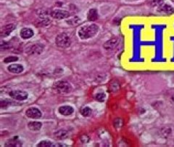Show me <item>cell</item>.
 <instances>
[{"mask_svg":"<svg viewBox=\"0 0 174 147\" xmlns=\"http://www.w3.org/2000/svg\"><path fill=\"white\" fill-rule=\"evenodd\" d=\"M58 112L63 116H70L73 114L74 109L70 106H62L58 109Z\"/></svg>","mask_w":174,"mask_h":147,"instance_id":"obj_12","label":"cell"},{"mask_svg":"<svg viewBox=\"0 0 174 147\" xmlns=\"http://www.w3.org/2000/svg\"><path fill=\"white\" fill-rule=\"evenodd\" d=\"M27 127H28V130H30L31 131L36 132V131H39L41 129H42V123L40 122L31 121L28 123Z\"/></svg>","mask_w":174,"mask_h":147,"instance_id":"obj_13","label":"cell"},{"mask_svg":"<svg viewBox=\"0 0 174 147\" xmlns=\"http://www.w3.org/2000/svg\"><path fill=\"white\" fill-rule=\"evenodd\" d=\"M55 137L58 140H63V139L66 138L68 135V133L65 130H60L57 131L55 133Z\"/></svg>","mask_w":174,"mask_h":147,"instance_id":"obj_16","label":"cell"},{"mask_svg":"<svg viewBox=\"0 0 174 147\" xmlns=\"http://www.w3.org/2000/svg\"><path fill=\"white\" fill-rule=\"evenodd\" d=\"M7 71L12 74H20L24 71V67L21 64H11L7 66Z\"/></svg>","mask_w":174,"mask_h":147,"instance_id":"obj_11","label":"cell"},{"mask_svg":"<svg viewBox=\"0 0 174 147\" xmlns=\"http://www.w3.org/2000/svg\"><path fill=\"white\" fill-rule=\"evenodd\" d=\"M169 26H170V32H174V15H173L171 20L169 22Z\"/></svg>","mask_w":174,"mask_h":147,"instance_id":"obj_24","label":"cell"},{"mask_svg":"<svg viewBox=\"0 0 174 147\" xmlns=\"http://www.w3.org/2000/svg\"><path fill=\"white\" fill-rule=\"evenodd\" d=\"M52 89L58 94H68L72 91L73 87L68 82L60 80L54 83Z\"/></svg>","mask_w":174,"mask_h":147,"instance_id":"obj_3","label":"cell"},{"mask_svg":"<svg viewBox=\"0 0 174 147\" xmlns=\"http://www.w3.org/2000/svg\"><path fill=\"white\" fill-rule=\"evenodd\" d=\"M99 18L98 12L96 9H90L87 13V19L89 21H95Z\"/></svg>","mask_w":174,"mask_h":147,"instance_id":"obj_15","label":"cell"},{"mask_svg":"<svg viewBox=\"0 0 174 147\" xmlns=\"http://www.w3.org/2000/svg\"><path fill=\"white\" fill-rule=\"evenodd\" d=\"M34 31L32 28L25 27L23 28L20 31V36L23 39H28L34 37Z\"/></svg>","mask_w":174,"mask_h":147,"instance_id":"obj_10","label":"cell"},{"mask_svg":"<svg viewBox=\"0 0 174 147\" xmlns=\"http://www.w3.org/2000/svg\"><path fill=\"white\" fill-rule=\"evenodd\" d=\"M95 98L98 101H100V102H103V101H104V100H105V98H106L105 93H96V95L95 96Z\"/></svg>","mask_w":174,"mask_h":147,"instance_id":"obj_22","label":"cell"},{"mask_svg":"<svg viewBox=\"0 0 174 147\" xmlns=\"http://www.w3.org/2000/svg\"><path fill=\"white\" fill-rule=\"evenodd\" d=\"M55 44L60 48H68L71 45V39L65 33H61L55 38Z\"/></svg>","mask_w":174,"mask_h":147,"instance_id":"obj_4","label":"cell"},{"mask_svg":"<svg viewBox=\"0 0 174 147\" xmlns=\"http://www.w3.org/2000/svg\"><path fill=\"white\" fill-rule=\"evenodd\" d=\"M117 43H118V39L117 38H112L104 44L103 47L106 50H112L116 46Z\"/></svg>","mask_w":174,"mask_h":147,"instance_id":"obj_14","label":"cell"},{"mask_svg":"<svg viewBox=\"0 0 174 147\" xmlns=\"http://www.w3.org/2000/svg\"><path fill=\"white\" fill-rule=\"evenodd\" d=\"M11 104V101H9L7 99L6 100H1V108H4V107H7V106Z\"/></svg>","mask_w":174,"mask_h":147,"instance_id":"obj_23","label":"cell"},{"mask_svg":"<svg viewBox=\"0 0 174 147\" xmlns=\"http://www.w3.org/2000/svg\"><path fill=\"white\" fill-rule=\"evenodd\" d=\"M55 146H67L64 143H55Z\"/></svg>","mask_w":174,"mask_h":147,"instance_id":"obj_25","label":"cell"},{"mask_svg":"<svg viewBox=\"0 0 174 147\" xmlns=\"http://www.w3.org/2000/svg\"><path fill=\"white\" fill-rule=\"evenodd\" d=\"M6 146H20L21 143L19 142L18 138L15 137V138L9 139L7 142L5 143Z\"/></svg>","mask_w":174,"mask_h":147,"instance_id":"obj_17","label":"cell"},{"mask_svg":"<svg viewBox=\"0 0 174 147\" xmlns=\"http://www.w3.org/2000/svg\"><path fill=\"white\" fill-rule=\"evenodd\" d=\"M99 27L96 24L91 23V24L84 25L81 26L78 31V35L79 38L82 40L91 39L94 37L98 33Z\"/></svg>","mask_w":174,"mask_h":147,"instance_id":"obj_1","label":"cell"},{"mask_svg":"<svg viewBox=\"0 0 174 147\" xmlns=\"http://www.w3.org/2000/svg\"><path fill=\"white\" fill-rule=\"evenodd\" d=\"M9 96L13 100L17 101H26L28 97V93L20 90H14L9 92Z\"/></svg>","mask_w":174,"mask_h":147,"instance_id":"obj_5","label":"cell"},{"mask_svg":"<svg viewBox=\"0 0 174 147\" xmlns=\"http://www.w3.org/2000/svg\"><path fill=\"white\" fill-rule=\"evenodd\" d=\"M44 48V45L39 43L34 44L31 46L28 47L26 50V53L28 55H39L43 52Z\"/></svg>","mask_w":174,"mask_h":147,"instance_id":"obj_6","label":"cell"},{"mask_svg":"<svg viewBox=\"0 0 174 147\" xmlns=\"http://www.w3.org/2000/svg\"><path fill=\"white\" fill-rule=\"evenodd\" d=\"M36 146L38 147H52L55 146V143L49 140H43L39 142Z\"/></svg>","mask_w":174,"mask_h":147,"instance_id":"obj_19","label":"cell"},{"mask_svg":"<svg viewBox=\"0 0 174 147\" xmlns=\"http://www.w3.org/2000/svg\"><path fill=\"white\" fill-rule=\"evenodd\" d=\"M15 29V26L14 24H7L2 26L0 31V35L2 37H8L9 34Z\"/></svg>","mask_w":174,"mask_h":147,"instance_id":"obj_9","label":"cell"},{"mask_svg":"<svg viewBox=\"0 0 174 147\" xmlns=\"http://www.w3.org/2000/svg\"><path fill=\"white\" fill-rule=\"evenodd\" d=\"M168 68L174 70V32H169L168 36Z\"/></svg>","mask_w":174,"mask_h":147,"instance_id":"obj_2","label":"cell"},{"mask_svg":"<svg viewBox=\"0 0 174 147\" xmlns=\"http://www.w3.org/2000/svg\"><path fill=\"white\" fill-rule=\"evenodd\" d=\"M26 115L30 119H38L42 117V113L40 109L36 107H30L26 111Z\"/></svg>","mask_w":174,"mask_h":147,"instance_id":"obj_8","label":"cell"},{"mask_svg":"<svg viewBox=\"0 0 174 147\" xmlns=\"http://www.w3.org/2000/svg\"><path fill=\"white\" fill-rule=\"evenodd\" d=\"M51 17L53 19H56V20H63V19H66L70 15V13L66 10H63V9H54L51 12Z\"/></svg>","mask_w":174,"mask_h":147,"instance_id":"obj_7","label":"cell"},{"mask_svg":"<svg viewBox=\"0 0 174 147\" xmlns=\"http://www.w3.org/2000/svg\"><path fill=\"white\" fill-rule=\"evenodd\" d=\"M91 112H92L91 109L88 106L84 107V108L82 109L81 111V114L82 116L84 117H89L90 115L91 114Z\"/></svg>","mask_w":174,"mask_h":147,"instance_id":"obj_20","label":"cell"},{"mask_svg":"<svg viewBox=\"0 0 174 147\" xmlns=\"http://www.w3.org/2000/svg\"><path fill=\"white\" fill-rule=\"evenodd\" d=\"M81 20L78 16H75L66 20V23L70 26H77L81 23Z\"/></svg>","mask_w":174,"mask_h":147,"instance_id":"obj_18","label":"cell"},{"mask_svg":"<svg viewBox=\"0 0 174 147\" xmlns=\"http://www.w3.org/2000/svg\"><path fill=\"white\" fill-rule=\"evenodd\" d=\"M18 60H19V58L17 56H9L4 58L3 61H4V64H9V63L17 61Z\"/></svg>","mask_w":174,"mask_h":147,"instance_id":"obj_21","label":"cell"}]
</instances>
